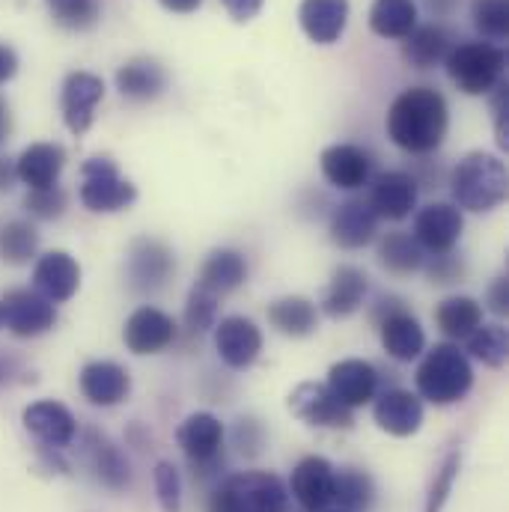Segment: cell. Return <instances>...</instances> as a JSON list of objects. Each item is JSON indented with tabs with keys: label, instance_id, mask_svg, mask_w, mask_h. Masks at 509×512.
I'll return each instance as SVG.
<instances>
[{
	"label": "cell",
	"instance_id": "cell-34",
	"mask_svg": "<svg viewBox=\"0 0 509 512\" xmlns=\"http://www.w3.org/2000/svg\"><path fill=\"white\" fill-rule=\"evenodd\" d=\"M370 27L382 39H405L417 27L414 0H376L370 9Z\"/></svg>",
	"mask_w": 509,
	"mask_h": 512
},
{
	"label": "cell",
	"instance_id": "cell-8",
	"mask_svg": "<svg viewBox=\"0 0 509 512\" xmlns=\"http://www.w3.org/2000/svg\"><path fill=\"white\" fill-rule=\"evenodd\" d=\"M289 411L307 426L319 429H352L355 423L352 408L334 399V393L325 384L316 382H301L289 393Z\"/></svg>",
	"mask_w": 509,
	"mask_h": 512
},
{
	"label": "cell",
	"instance_id": "cell-4",
	"mask_svg": "<svg viewBox=\"0 0 509 512\" xmlns=\"http://www.w3.org/2000/svg\"><path fill=\"white\" fill-rule=\"evenodd\" d=\"M289 489L271 471H242L227 477L212 495L209 512H286Z\"/></svg>",
	"mask_w": 509,
	"mask_h": 512
},
{
	"label": "cell",
	"instance_id": "cell-28",
	"mask_svg": "<svg viewBox=\"0 0 509 512\" xmlns=\"http://www.w3.org/2000/svg\"><path fill=\"white\" fill-rule=\"evenodd\" d=\"M382 346L393 361L408 364L420 358V352L426 349V334L411 313L393 310L387 313V319H382Z\"/></svg>",
	"mask_w": 509,
	"mask_h": 512
},
{
	"label": "cell",
	"instance_id": "cell-7",
	"mask_svg": "<svg viewBox=\"0 0 509 512\" xmlns=\"http://www.w3.org/2000/svg\"><path fill=\"white\" fill-rule=\"evenodd\" d=\"M57 310L42 292L12 289L0 298V325L15 337H42L54 328Z\"/></svg>",
	"mask_w": 509,
	"mask_h": 512
},
{
	"label": "cell",
	"instance_id": "cell-25",
	"mask_svg": "<svg viewBox=\"0 0 509 512\" xmlns=\"http://www.w3.org/2000/svg\"><path fill=\"white\" fill-rule=\"evenodd\" d=\"M66 164V152L57 143H33L27 146L15 161V179L33 188H51L57 185Z\"/></svg>",
	"mask_w": 509,
	"mask_h": 512
},
{
	"label": "cell",
	"instance_id": "cell-43",
	"mask_svg": "<svg viewBox=\"0 0 509 512\" xmlns=\"http://www.w3.org/2000/svg\"><path fill=\"white\" fill-rule=\"evenodd\" d=\"M24 209L33 215V218H42V221H54L63 215L66 209V194L60 185H51V188H33L27 191L24 197Z\"/></svg>",
	"mask_w": 509,
	"mask_h": 512
},
{
	"label": "cell",
	"instance_id": "cell-9",
	"mask_svg": "<svg viewBox=\"0 0 509 512\" xmlns=\"http://www.w3.org/2000/svg\"><path fill=\"white\" fill-rule=\"evenodd\" d=\"M465 218L456 203H429L414 218V239L429 254H450L462 239Z\"/></svg>",
	"mask_w": 509,
	"mask_h": 512
},
{
	"label": "cell",
	"instance_id": "cell-32",
	"mask_svg": "<svg viewBox=\"0 0 509 512\" xmlns=\"http://www.w3.org/2000/svg\"><path fill=\"white\" fill-rule=\"evenodd\" d=\"M268 322L286 337H310L319 325V313L310 298L286 295L268 307Z\"/></svg>",
	"mask_w": 509,
	"mask_h": 512
},
{
	"label": "cell",
	"instance_id": "cell-22",
	"mask_svg": "<svg viewBox=\"0 0 509 512\" xmlns=\"http://www.w3.org/2000/svg\"><path fill=\"white\" fill-rule=\"evenodd\" d=\"M301 30L316 45H334L349 24V0H301Z\"/></svg>",
	"mask_w": 509,
	"mask_h": 512
},
{
	"label": "cell",
	"instance_id": "cell-20",
	"mask_svg": "<svg viewBox=\"0 0 509 512\" xmlns=\"http://www.w3.org/2000/svg\"><path fill=\"white\" fill-rule=\"evenodd\" d=\"M373 417L387 435L408 438V435L420 432V426H423V402H420L417 393L393 387V390H384L382 396L376 399Z\"/></svg>",
	"mask_w": 509,
	"mask_h": 512
},
{
	"label": "cell",
	"instance_id": "cell-15",
	"mask_svg": "<svg viewBox=\"0 0 509 512\" xmlns=\"http://www.w3.org/2000/svg\"><path fill=\"white\" fill-rule=\"evenodd\" d=\"M21 420H24V429L36 441H42L45 447H54V450L69 447L78 435V423H75L72 411L54 399H42V402L27 405Z\"/></svg>",
	"mask_w": 509,
	"mask_h": 512
},
{
	"label": "cell",
	"instance_id": "cell-52",
	"mask_svg": "<svg viewBox=\"0 0 509 512\" xmlns=\"http://www.w3.org/2000/svg\"><path fill=\"white\" fill-rule=\"evenodd\" d=\"M12 182H15V164H12L6 155H0V194L9 191Z\"/></svg>",
	"mask_w": 509,
	"mask_h": 512
},
{
	"label": "cell",
	"instance_id": "cell-10",
	"mask_svg": "<svg viewBox=\"0 0 509 512\" xmlns=\"http://www.w3.org/2000/svg\"><path fill=\"white\" fill-rule=\"evenodd\" d=\"M334 465L322 456H307L295 465L289 492L298 501V507L307 512L328 510L334 504Z\"/></svg>",
	"mask_w": 509,
	"mask_h": 512
},
{
	"label": "cell",
	"instance_id": "cell-51",
	"mask_svg": "<svg viewBox=\"0 0 509 512\" xmlns=\"http://www.w3.org/2000/svg\"><path fill=\"white\" fill-rule=\"evenodd\" d=\"M164 9L170 12H179V15H188V12H197L203 6V0H158Z\"/></svg>",
	"mask_w": 509,
	"mask_h": 512
},
{
	"label": "cell",
	"instance_id": "cell-21",
	"mask_svg": "<svg viewBox=\"0 0 509 512\" xmlns=\"http://www.w3.org/2000/svg\"><path fill=\"white\" fill-rule=\"evenodd\" d=\"M84 456L90 471L96 474V480L114 492H123L131 483V465H128L126 453L102 432L87 429L84 432Z\"/></svg>",
	"mask_w": 509,
	"mask_h": 512
},
{
	"label": "cell",
	"instance_id": "cell-40",
	"mask_svg": "<svg viewBox=\"0 0 509 512\" xmlns=\"http://www.w3.org/2000/svg\"><path fill=\"white\" fill-rule=\"evenodd\" d=\"M215 316H218V295L194 286L185 304V325L191 334H203L209 328H215Z\"/></svg>",
	"mask_w": 509,
	"mask_h": 512
},
{
	"label": "cell",
	"instance_id": "cell-49",
	"mask_svg": "<svg viewBox=\"0 0 509 512\" xmlns=\"http://www.w3.org/2000/svg\"><path fill=\"white\" fill-rule=\"evenodd\" d=\"M18 72V54L9 45H0V84L12 81Z\"/></svg>",
	"mask_w": 509,
	"mask_h": 512
},
{
	"label": "cell",
	"instance_id": "cell-39",
	"mask_svg": "<svg viewBox=\"0 0 509 512\" xmlns=\"http://www.w3.org/2000/svg\"><path fill=\"white\" fill-rule=\"evenodd\" d=\"M471 18L486 39L501 42L509 33V0H471Z\"/></svg>",
	"mask_w": 509,
	"mask_h": 512
},
{
	"label": "cell",
	"instance_id": "cell-41",
	"mask_svg": "<svg viewBox=\"0 0 509 512\" xmlns=\"http://www.w3.org/2000/svg\"><path fill=\"white\" fill-rule=\"evenodd\" d=\"M155 495L164 512H182V477L173 462H158L152 471Z\"/></svg>",
	"mask_w": 509,
	"mask_h": 512
},
{
	"label": "cell",
	"instance_id": "cell-33",
	"mask_svg": "<svg viewBox=\"0 0 509 512\" xmlns=\"http://www.w3.org/2000/svg\"><path fill=\"white\" fill-rule=\"evenodd\" d=\"M435 322L447 337L468 340L483 325V304L468 295H453L441 301V307L435 310Z\"/></svg>",
	"mask_w": 509,
	"mask_h": 512
},
{
	"label": "cell",
	"instance_id": "cell-1",
	"mask_svg": "<svg viewBox=\"0 0 509 512\" xmlns=\"http://www.w3.org/2000/svg\"><path fill=\"white\" fill-rule=\"evenodd\" d=\"M450 126L447 102L432 87H408L399 93L387 111V137L411 155H426L441 146Z\"/></svg>",
	"mask_w": 509,
	"mask_h": 512
},
{
	"label": "cell",
	"instance_id": "cell-14",
	"mask_svg": "<svg viewBox=\"0 0 509 512\" xmlns=\"http://www.w3.org/2000/svg\"><path fill=\"white\" fill-rule=\"evenodd\" d=\"M379 215L373 212L370 200H346L331 215V242L343 251H361L376 239Z\"/></svg>",
	"mask_w": 509,
	"mask_h": 512
},
{
	"label": "cell",
	"instance_id": "cell-50",
	"mask_svg": "<svg viewBox=\"0 0 509 512\" xmlns=\"http://www.w3.org/2000/svg\"><path fill=\"white\" fill-rule=\"evenodd\" d=\"M15 376H21V361H18L15 355L0 352V387L15 382Z\"/></svg>",
	"mask_w": 509,
	"mask_h": 512
},
{
	"label": "cell",
	"instance_id": "cell-11",
	"mask_svg": "<svg viewBox=\"0 0 509 512\" xmlns=\"http://www.w3.org/2000/svg\"><path fill=\"white\" fill-rule=\"evenodd\" d=\"M215 349L230 370H248L262 352V331L245 316L215 322Z\"/></svg>",
	"mask_w": 509,
	"mask_h": 512
},
{
	"label": "cell",
	"instance_id": "cell-47",
	"mask_svg": "<svg viewBox=\"0 0 509 512\" xmlns=\"http://www.w3.org/2000/svg\"><path fill=\"white\" fill-rule=\"evenodd\" d=\"M221 3L230 12V18L239 21V24L254 21L256 15H259V9H262V0H221Z\"/></svg>",
	"mask_w": 509,
	"mask_h": 512
},
{
	"label": "cell",
	"instance_id": "cell-19",
	"mask_svg": "<svg viewBox=\"0 0 509 512\" xmlns=\"http://www.w3.org/2000/svg\"><path fill=\"white\" fill-rule=\"evenodd\" d=\"M176 441L194 465H212L224 444V423L209 411H194L176 429Z\"/></svg>",
	"mask_w": 509,
	"mask_h": 512
},
{
	"label": "cell",
	"instance_id": "cell-31",
	"mask_svg": "<svg viewBox=\"0 0 509 512\" xmlns=\"http://www.w3.org/2000/svg\"><path fill=\"white\" fill-rule=\"evenodd\" d=\"M164 87H167V75L149 57H134L117 72V90L134 102H149V99L161 96Z\"/></svg>",
	"mask_w": 509,
	"mask_h": 512
},
{
	"label": "cell",
	"instance_id": "cell-13",
	"mask_svg": "<svg viewBox=\"0 0 509 512\" xmlns=\"http://www.w3.org/2000/svg\"><path fill=\"white\" fill-rule=\"evenodd\" d=\"M123 340L134 355H158L176 340V322L158 307H137L126 319Z\"/></svg>",
	"mask_w": 509,
	"mask_h": 512
},
{
	"label": "cell",
	"instance_id": "cell-46",
	"mask_svg": "<svg viewBox=\"0 0 509 512\" xmlns=\"http://www.w3.org/2000/svg\"><path fill=\"white\" fill-rule=\"evenodd\" d=\"M429 274H432L435 283H453V280H459L462 268L456 265V259L450 254H435V262H432Z\"/></svg>",
	"mask_w": 509,
	"mask_h": 512
},
{
	"label": "cell",
	"instance_id": "cell-55",
	"mask_svg": "<svg viewBox=\"0 0 509 512\" xmlns=\"http://www.w3.org/2000/svg\"><path fill=\"white\" fill-rule=\"evenodd\" d=\"M322 512H346V510H322Z\"/></svg>",
	"mask_w": 509,
	"mask_h": 512
},
{
	"label": "cell",
	"instance_id": "cell-3",
	"mask_svg": "<svg viewBox=\"0 0 509 512\" xmlns=\"http://www.w3.org/2000/svg\"><path fill=\"white\" fill-rule=\"evenodd\" d=\"M474 387V370L468 355L453 343H438L417 367V393L435 405H453Z\"/></svg>",
	"mask_w": 509,
	"mask_h": 512
},
{
	"label": "cell",
	"instance_id": "cell-12",
	"mask_svg": "<svg viewBox=\"0 0 509 512\" xmlns=\"http://www.w3.org/2000/svg\"><path fill=\"white\" fill-rule=\"evenodd\" d=\"M105 99V81L93 72H72L63 84V120L72 134H84L93 126L96 105Z\"/></svg>",
	"mask_w": 509,
	"mask_h": 512
},
{
	"label": "cell",
	"instance_id": "cell-27",
	"mask_svg": "<svg viewBox=\"0 0 509 512\" xmlns=\"http://www.w3.org/2000/svg\"><path fill=\"white\" fill-rule=\"evenodd\" d=\"M367 274L358 268V265H340L328 283V292H325V301H322V310L331 316V319H346L352 313L361 310L364 298H367Z\"/></svg>",
	"mask_w": 509,
	"mask_h": 512
},
{
	"label": "cell",
	"instance_id": "cell-53",
	"mask_svg": "<svg viewBox=\"0 0 509 512\" xmlns=\"http://www.w3.org/2000/svg\"><path fill=\"white\" fill-rule=\"evenodd\" d=\"M9 131H12V120H9V105L0 99V143L9 137Z\"/></svg>",
	"mask_w": 509,
	"mask_h": 512
},
{
	"label": "cell",
	"instance_id": "cell-18",
	"mask_svg": "<svg viewBox=\"0 0 509 512\" xmlns=\"http://www.w3.org/2000/svg\"><path fill=\"white\" fill-rule=\"evenodd\" d=\"M176 259L167 251V245L155 239H137L128 251V283L137 292H155L167 283L173 274Z\"/></svg>",
	"mask_w": 509,
	"mask_h": 512
},
{
	"label": "cell",
	"instance_id": "cell-16",
	"mask_svg": "<svg viewBox=\"0 0 509 512\" xmlns=\"http://www.w3.org/2000/svg\"><path fill=\"white\" fill-rule=\"evenodd\" d=\"M334 399H340L346 408H361L370 399H376V387H379V373L370 361L361 358H346L340 364H334L328 370V384H325Z\"/></svg>",
	"mask_w": 509,
	"mask_h": 512
},
{
	"label": "cell",
	"instance_id": "cell-17",
	"mask_svg": "<svg viewBox=\"0 0 509 512\" xmlns=\"http://www.w3.org/2000/svg\"><path fill=\"white\" fill-rule=\"evenodd\" d=\"M319 167H322V176L340 188V191H358L370 182V173H373V161L370 155L355 146V143H334L322 152L319 158Z\"/></svg>",
	"mask_w": 509,
	"mask_h": 512
},
{
	"label": "cell",
	"instance_id": "cell-5",
	"mask_svg": "<svg viewBox=\"0 0 509 512\" xmlns=\"http://www.w3.org/2000/svg\"><path fill=\"white\" fill-rule=\"evenodd\" d=\"M450 81L468 96H486L504 81L507 51L492 42H465L447 54Z\"/></svg>",
	"mask_w": 509,
	"mask_h": 512
},
{
	"label": "cell",
	"instance_id": "cell-24",
	"mask_svg": "<svg viewBox=\"0 0 509 512\" xmlns=\"http://www.w3.org/2000/svg\"><path fill=\"white\" fill-rule=\"evenodd\" d=\"M33 280H36V289L48 301L60 304V301H69L78 292V286H81V265L75 262V256L66 254V251H51V254L39 256Z\"/></svg>",
	"mask_w": 509,
	"mask_h": 512
},
{
	"label": "cell",
	"instance_id": "cell-48",
	"mask_svg": "<svg viewBox=\"0 0 509 512\" xmlns=\"http://www.w3.org/2000/svg\"><path fill=\"white\" fill-rule=\"evenodd\" d=\"M489 307H492V313H498V316H507V310H509V280L507 277H498V280L489 286Z\"/></svg>",
	"mask_w": 509,
	"mask_h": 512
},
{
	"label": "cell",
	"instance_id": "cell-26",
	"mask_svg": "<svg viewBox=\"0 0 509 512\" xmlns=\"http://www.w3.org/2000/svg\"><path fill=\"white\" fill-rule=\"evenodd\" d=\"M131 390V376L126 367L114 361H93L81 370V393L102 408L120 405Z\"/></svg>",
	"mask_w": 509,
	"mask_h": 512
},
{
	"label": "cell",
	"instance_id": "cell-36",
	"mask_svg": "<svg viewBox=\"0 0 509 512\" xmlns=\"http://www.w3.org/2000/svg\"><path fill=\"white\" fill-rule=\"evenodd\" d=\"M373 498H376V486H373L370 474H364L358 468L334 471V501L340 504V510L367 512L373 507Z\"/></svg>",
	"mask_w": 509,
	"mask_h": 512
},
{
	"label": "cell",
	"instance_id": "cell-44",
	"mask_svg": "<svg viewBox=\"0 0 509 512\" xmlns=\"http://www.w3.org/2000/svg\"><path fill=\"white\" fill-rule=\"evenodd\" d=\"M459 465H462L459 453H450V456L444 459V465L438 468L435 483H432V489H429L426 512L444 510V504H447V498H450V492H453V483H456V477H459Z\"/></svg>",
	"mask_w": 509,
	"mask_h": 512
},
{
	"label": "cell",
	"instance_id": "cell-23",
	"mask_svg": "<svg viewBox=\"0 0 509 512\" xmlns=\"http://www.w3.org/2000/svg\"><path fill=\"white\" fill-rule=\"evenodd\" d=\"M370 206L379 218L387 221H405L414 209H417V179L402 173V170H390L382 173L373 185L370 194Z\"/></svg>",
	"mask_w": 509,
	"mask_h": 512
},
{
	"label": "cell",
	"instance_id": "cell-6",
	"mask_svg": "<svg viewBox=\"0 0 509 512\" xmlns=\"http://www.w3.org/2000/svg\"><path fill=\"white\" fill-rule=\"evenodd\" d=\"M81 203L96 215L123 212L137 200V188L120 176L111 158H90L81 167Z\"/></svg>",
	"mask_w": 509,
	"mask_h": 512
},
{
	"label": "cell",
	"instance_id": "cell-38",
	"mask_svg": "<svg viewBox=\"0 0 509 512\" xmlns=\"http://www.w3.org/2000/svg\"><path fill=\"white\" fill-rule=\"evenodd\" d=\"M39 236L27 221H12L0 227V256L9 265H24L36 256Z\"/></svg>",
	"mask_w": 509,
	"mask_h": 512
},
{
	"label": "cell",
	"instance_id": "cell-54",
	"mask_svg": "<svg viewBox=\"0 0 509 512\" xmlns=\"http://www.w3.org/2000/svg\"><path fill=\"white\" fill-rule=\"evenodd\" d=\"M456 3H459V0H429V9H432L435 15H450V12L456 9Z\"/></svg>",
	"mask_w": 509,
	"mask_h": 512
},
{
	"label": "cell",
	"instance_id": "cell-42",
	"mask_svg": "<svg viewBox=\"0 0 509 512\" xmlns=\"http://www.w3.org/2000/svg\"><path fill=\"white\" fill-rule=\"evenodd\" d=\"M51 15L72 30H84L99 18V0H45Z\"/></svg>",
	"mask_w": 509,
	"mask_h": 512
},
{
	"label": "cell",
	"instance_id": "cell-30",
	"mask_svg": "<svg viewBox=\"0 0 509 512\" xmlns=\"http://www.w3.org/2000/svg\"><path fill=\"white\" fill-rule=\"evenodd\" d=\"M450 51H453V39L441 24H423V27L417 24L402 42V54L414 69H432L444 63Z\"/></svg>",
	"mask_w": 509,
	"mask_h": 512
},
{
	"label": "cell",
	"instance_id": "cell-29",
	"mask_svg": "<svg viewBox=\"0 0 509 512\" xmlns=\"http://www.w3.org/2000/svg\"><path fill=\"white\" fill-rule=\"evenodd\" d=\"M245 277H248L245 256L239 254V251L221 248V251H212V254L206 256V262H203L200 277H197L194 286H200V289H206V292H212V295L221 298V295L239 289L245 283Z\"/></svg>",
	"mask_w": 509,
	"mask_h": 512
},
{
	"label": "cell",
	"instance_id": "cell-45",
	"mask_svg": "<svg viewBox=\"0 0 509 512\" xmlns=\"http://www.w3.org/2000/svg\"><path fill=\"white\" fill-rule=\"evenodd\" d=\"M495 134H498V146L509 149V87L507 81H501L495 90Z\"/></svg>",
	"mask_w": 509,
	"mask_h": 512
},
{
	"label": "cell",
	"instance_id": "cell-35",
	"mask_svg": "<svg viewBox=\"0 0 509 512\" xmlns=\"http://www.w3.org/2000/svg\"><path fill=\"white\" fill-rule=\"evenodd\" d=\"M379 262L384 271L405 277L423 268V248L411 233H387L379 242Z\"/></svg>",
	"mask_w": 509,
	"mask_h": 512
},
{
	"label": "cell",
	"instance_id": "cell-37",
	"mask_svg": "<svg viewBox=\"0 0 509 512\" xmlns=\"http://www.w3.org/2000/svg\"><path fill=\"white\" fill-rule=\"evenodd\" d=\"M468 352L492 370H501L509 358V334L504 325H480L468 337Z\"/></svg>",
	"mask_w": 509,
	"mask_h": 512
},
{
	"label": "cell",
	"instance_id": "cell-2",
	"mask_svg": "<svg viewBox=\"0 0 509 512\" xmlns=\"http://www.w3.org/2000/svg\"><path fill=\"white\" fill-rule=\"evenodd\" d=\"M450 191L459 209L492 212L507 200V164L492 152H468L450 176Z\"/></svg>",
	"mask_w": 509,
	"mask_h": 512
}]
</instances>
